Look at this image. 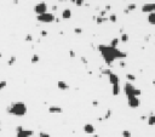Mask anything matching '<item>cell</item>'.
<instances>
[{"instance_id":"1","label":"cell","mask_w":155,"mask_h":137,"mask_svg":"<svg viewBox=\"0 0 155 137\" xmlns=\"http://www.w3.org/2000/svg\"><path fill=\"white\" fill-rule=\"evenodd\" d=\"M98 51L108 66H112L115 60H125L127 57L126 52L120 51L118 47H113L112 45H98Z\"/></svg>"},{"instance_id":"2","label":"cell","mask_w":155,"mask_h":137,"mask_svg":"<svg viewBox=\"0 0 155 137\" xmlns=\"http://www.w3.org/2000/svg\"><path fill=\"white\" fill-rule=\"evenodd\" d=\"M7 113L15 115V116H24L27 114V105L24 102L17 101V102L11 103L10 107H7Z\"/></svg>"},{"instance_id":"3","label":"cell","mask_w":155,"mask_h":137,"mask_svg":"<svg viewBox=\"0 0 155 137\" xmlns=\"http://www.w3.org/2000/svg\"><path fill=\"white\" fill-rule=\"evenodd\" d=\"M124 92L127 97L128 96H141L142 95V91L139 89H136V86L131 81H127L124 85Z\"/></svg>"},{"instance_id":"4","label":"cell","mask_w":155,"mask_h":137,"mask_svg":"<svg viewBox=\"0 0 155 137\" xmlns=\"http://www.w3.org/2000/svg\"><path fill=\"white\" fill-rule=\"evenodd\" d=\"M36 20L41 23H52L53 21H56V17L53 13L51 12H45V13H41V15H38Z\"/></svg>"},{"instance_id":"5","label":"cell","mask_w":155,"mask_h":137,"mask_svg":"<svg viewBox=\"0 0 155 137\" xmlns=\"http://www.w3.org/2000/svg\"><path fill=\"white\" fill-rule=\"evenodd\" d=\"M47 5H46V2H44V1H41V2H39V4H36L35 6H34V12L36 13V15H41V13H45V12H47Z\"/></svg>"},{"instance_id":"6","label":"cell","mask_w":155,"mask_h":137,"mask_svg":"<svg viewBox=\"0 0 155 137\" xmlns=\"http://www.w3.org/2000/svg\"><path fill=\"white\" fill-rule=\"evenodd\" d=\"M127 104L130 108H137L139 105V98L138 96H128L127 97Z\"/></svg>"},{"instance_id":"7","label":"cell","mask_w":155,"mask_h":137,"mask_svg":"<svg viewBox=\"0 0 155 137\" xmlns=\"http://www.w3.org/2000/svg\"><path fill=\"white\" fill-rule=\"evenodd\" d=\"M34 135V131L33 130H22L20 132H16V137H31Z\"/></svg>"},{"instance_id":"8","label":"cell","mask_w":155,"mask_h":137,"mask_svg":"<svg viewBox=\"0 0 155 137\" xmlns=\"http://www.w3.org/2000/svg\"><path fill=\"white\" fill-rule=\"evenodd\" d=\"M63 112V109L60 105H50L49 107V113L50 114H61Z\"/></svg>"},{"instance_id":"9","label":"cell","mask_w":155,"mask_h":137,"mask_svg":"<svg viewBox=\"0 0 155 137\" xmlns=\"http://www.w3.org/2000/svg\"><path fill=\"white\" fill-rule=\"evenodd\" d=\"M84 132L87 134V135H93L94 134V126H93L92 124H90V123L85 124L84 125Z\"/></svg>"},{"instance_id":"10","label":"cell","mask_w":155,"mask_h":137,"mask_svg":"<svg viewBox=\"0 0 155 137\" xmlns=\"http://www.w3.org/2000/svg\"><path fill=\"white\" fill-rule=\"evenodd\" d=\"M109 83L112 84V85H115V84H119V81H120V79H119V76L115 74V73H112L109 76Z\"/></svg>"},{"instance_id":"11","label":"cell","mask_w":155,"mask_h":137,"mask_svg":"<svg viewBox=\"0 0 155 137\" xmlns=\"http://www.w3.org/2000/svg\"><path fill=\"white\" fill-rule=\"evenodd\" d=\"M57 87H58L60 90H62V91L69 90V85H68L65 81H63V80H58V81H57Z\"/></svg>"},{"instance_id":"12","label":"cell","mask_w":155,"mask_h":137,"mask_svg":"<svg viewBox=\"0 0 155 137\" xmlns=\"http://www.w3.org/2000/svg\"><path fill=\"white\" fill-rule=\"evenodd\" d=\"M70 17H72V10L68 9V7L64 9V10L62 11V18L63 20H69Z\"/></svg>"},{"instance_id":"13","label":"cell","mask_w":155,"mask_h":137,"mask_svg":"<svg viewBox=\"0 0 155 137\" xmlns=\"http://www.w3.org/2000/svg\"><path fill=\"white\" fill-rule=\"evenodd\" d=\"M97 22V24H102L107 21H109V17H105V16H98V17H93Z\"/></svg>"},{"instance_id":"14","label":"cell","mask_w":155,"mask_h":137,"mask_svg":"<svg viewBox=\"0 0 155 137\" xmlns=\"http://www.w3.org/2000/svg\"><path fill=\"white\" fill-rule=\"evenodd\" d=\"M120 91H121V89H120L119 84H115V85L112 86V94H113V96H118L120 94Z\"/></svg>"},{"instance_id":"15","label":"cell","mask_w":155,"mask_h":137,"mask_svg":"<svg viewBox=\"0 0 155 137\" xmlns=\"http://www.w3.org/2000/svg\"><path fill=\"white\" fill-rule=\"evenodd\" d=\"M147 20H148V23H149V24L155 26V12H150V13H148Z\"/></svg>"},{"instance_id":"16","label":"cell","mask_w":155,"mask_h":137,"mask_svg":"<svg viewBox=\"0 0 155 137\" xmlns=\"http://www.w3.org/2000/svg\"><path fill=\"white\" fill-rule=\"evenodd\" d=\"M136 7H137V5H136L134 2L128 4V5H127V7L124 10V12H125V13H128V12H131V11H134V10H136Z\"/></svg>"},{"instance_id":"17","label":"cell","mask_w":155,"mask_h":137,"mask_svg":"<svg viewBox=\"0 0 155 137\" xmlns=\"http://www.w3.org/2000/svg\"><path fill=\"white\" fill-rule=\"evenodd\" d=\"M148 125H150V126L155 125V114H152L148 116Z\"/></svg>"},{"instance_id":"18","label":"cell","mask_w":155,"mask_h":137,"mask_svg":"<svg viewBox=\"0 0 155 137\" xmlns=\"http://www.w3.org/2000/svg\"><path fill=\"white\" fill-rule=\"evenodd\" d=\"M120 41H121V40H120L119 38H114V39H112V41H110L109 45H112L113 47H118V45H119Z\"/></svg>"},{"instance_id":"19","label":"cell","mask_w":155,"mask_h":137,"mask_svg":"<svg viewBox=\"0 0 155 137\" xmlns=\"http://www.w3.org/2000/svg\"><path fill=\"white\" fill-rule=\"evenodd\" d=\"M101 72H102V75H107V76H109L113 73L110 68H101Z\"/></svg>"},{"instance_id":"20","label":"cell","mask_w":155,"mask_h":137,"mask_svg":"<svg viewBox=\"0 0 155 137\" xmlns=\"http://www.w3.org/2000/svg\"><path fill=\"white\" fill-rule=\"evenodd\" d=\"M16 61H17V58H16V56H11L10 57V60L7 61V64L11 67V66H13L15 63H16Z\"/></svg>"},{"instance_id":"21","label":"cell","mask_w":155,"mask_h":137,"mask_svg":"<svg viewBox=\"0 0 155 137\" xmlns=\"http://www.w3.org/2000/svg\"><path fill=\"white\" fill-rule=\"evenodd\" d=\"M40 61V57H39V55H33V57H31V62L33 63V64H35V63H38Z\"/></svg>"},{"instance_id":"22","label":"cell","mask_w":155,"mask_h":137,"mask_svg":"<svg viewBox=\"0 0 155 137\" xmlns=\"http://www.w3.org/2000/svg\"><path fill=\"white\" fill-rule=\"evenodd\" d=\"M126 79H127L128 81H131V83H132V81H134V80H136V76H134L133 74H131V73H127V74H126Z\"/></svg>"},{"instance_id":"23","label":"cell","mask_w":155,"mask_h":137,"mask_svg":"<svg viewBox=\"0 0 155 137\" xmlns=\"http://www.w3.org/2000/svg\"><path fill=\"white\" fill-rule=\"evenodd\" d=\"M120 40H121V42H127V41H128V34L123 33V34H121V38H120Z\"/></svg>"},{"instance_id":"24","label":"cell","mask_w":155,"mask_h":137,"mask_svg":"<svg viewBox=\"0 0 155 137\" xmlns=\"http://www.w3.org/2000/svg\"><path fill=\"white\" fill-rule=\"evenodd\" d=\"M6 85H7V81H6V80H1V81H0V91L4 90V89L6 87Z\"/></svg>"},{"instance_id":"25","label":"cell","mask_w":155,"mask_h":137,"mask_svg":"<svg viewBox=\"0 0 155 137\" xmlns=\"http://www.w3.org/2000/svg\"><path fill=\"white\" fill-rule=\"evenodd\" d=\"M112 113H113V112H112V109H108V110H107V113H105V115H104V119H109V118L112 116Z\"/></svg>"},{"instance_id":"26","label":"cell","mask_w":155,"mask_h":137,"mask_svg":"<svg viewBox=\"0 0 155 137\" xmlns=\"http://www.w3.org/2000/svg\"><path fill=\"white\" fill-rule=\"evenodd\" d=\"M123 137H131V131L124 130V131H123Z\"/></svg>"},{"instance_id":"27","label":"cell","mask_w":155,"mask_h":137,"mask_svg":"<svg viewBox=\"0 0 155 137\" xmlns=\"http://www.w3.org/2000/svg\"><path fill=\"white\" fill-rule=\"evenodd\" d=\"M109 21L113 22V23H115L116 22V15H110L109 16Z\"/></svg>"},{"instance_id":"28","label":"cell","mask_w":155,"mask_h":137,"mask_svg":"<svg viewBox=\"0 0 155 137\" xmlns=\"http://www.w3.org/2000/svg\"><path fill=\"white\" fill-rule=\"evenodd\" d=\"M38 137H51V136H50L47 132H44V131H41V132H39Z\"/></svg>"},{"instance_id":"29","label":"cell","mask_w":155,"mask_h":137,"mask_svg":"<svg viewBox=\"0 0 155 137\" xmlns=\"http://www.w3.org/2000/svg\"><path fill=\"white\" fill-rule=\"evenodd\" d=\"M31 40H33L31 34H27V35H26V41H31Z\"/></svg>"},{"instance_id":"30","label":"cell","mask_w":155,"mask_h":137,"mask_svg":"<svg viewBox=\"0 0 155 137\" xmlns=\"http://www.w3.org/2000/svg\"><path fill=\"white\" fill-rule=\"evenodd\" d=\"M74 33H76V34H81V33H83V29H81V28H75V29H74Z\"/></svg>"},{"instance_id":"31","label":"cell","mask_w":155,"mask_h":137,"mask_svg":"<svg viewBox=\"0 0 155 137\" xmlns=\"http://www.w3.org/2000/svg\"><path fill=\"white\" fill-rule=\"evenodd\" d=\"M75 4H76L78 6H83V4H84V0H75Z\"/></svg>"},{"instance_id":"32","label":"cell","mask_w":155,"mask_h":137,"mask_svg":"<svg viewBox=\"0 0 155 137\" xmlns=\"http://www.w3.org/2000/svg\"><path fill=\"white\" fill-rule=\"evenodd\" d=\"M69 56H70V58H74V57H75V52H74L73 50H70V51H69Z\"/></svg>"},{"instance_id":"33","label":"cell","mask_w":155,"mask_h":137,"mask_svg":"<svg viewBox=\"0 0 155 137\" xmlns=\"http://www.w3.org/2000/svg\"><path fill=\"white\" fill-rule=\"evenodd\" d=\"M23 130V126L22 125H18L17 127H16V132H20V131H22Z\"/></svg>"},{"instance_id":"34","label":"cell","mask_w":155,"mask_h":137,"mask_svg":"<svg viewBox=\"0 0 155 137\" xmlns=\"http://www.w3.org/2000/svg\"><path fill=\"white\" fill-rule=\"evenodd\" d=\"M81 62H83L84 64H87V60H86L85 57H81Z\"/></svg>"},{"instance_id":"35","label":"cell","mask_w":155,"mask_h":137,"mask_svg":"<svg viewBox=\"0 0 155 137\" xmlns=\"http://www.w3.org/2000/svg\"><path fill=\"white\" fill-rule=\"evenodd\" d=\"M98 104H99V103H98V101H93V102H92V105H93V107H97Z\"/></svg>"},{"instance_id":"36","label":"cell","mask_w":155,"mask_h":137,"mask_svg":"<svg viewBox=\"0 0 155 137\" xmlns=\"http://www.w3.org/2000/svg\"><path fill=\"white\" fill-rule=\"evenodd\" d=\"M125 66H126V63H125L124 61H120V67H123V68H124Z\"/></svg>"},{"instance_id":"37","label":"cell","mask_w":155,"mask_h":137,"mask_svg":"<svg viewBox=\"0 0 155 137\" xmlns=\"http://www.w3.org/2000/svg\"><path fill=\"white\" fill-rule=\"evenodd\" d=\"M41 35H42V36H46V35H47V32H46V31H41Z\"/></svg>"},{"instance_id":"38","label":"cell","mask_w":155,"mask_h":137,"mask_svg":"<svg viewBox=\"0 0 155 137\" xmlns=\"http://www.w3.org/2000/svg\"><path fill=\"white\" fill-rule=\"evenodd\" d=\"M105 10L109 11V10H110V5H107V6H105Z\"/></svg>"},{"instance_id":"39","label":"cell","mask_w":155,"mask_h":137,"mask_svg":"<svg viewBox=\"0 0 155 137\" xmlns=\"http://www.w3.org/2000/svg\"><path fill=\"white\" fill-rule=\"evenodd\" d=\"M91 137H99V136H98V135H94V134H93V135H91Z\"/></svg>"},{"instance_id":"40","label":"cell","mask_w":155,"mask_h":137,"mask_svg":"<svg viewBox=\"0 0 155 137\" xmlns=\"http://www.w3.org/2000/svg\"><path fill=\"white\" fill-rule=\"evenodd\" d=\"M153 85H154V86H155V79H154V80H153Z\"/></svg>"},{"instance_id":"41","label":"cell","mask_w":155,"mask_h":137,"mask_svg":"<svg viewBox=\"0 0 155 137\" xmlns=\"http://www.w3.org/2000/svg\"><path fill=\"white\" fill-rule=\"evenodd\" d=\"M61 1H67V0H61Z\"/></svg>"},{"instance_id":"42","label":"cell","mask_w":155,"mask_h":137,"mask_svg":"<svg viewBox=\"0 0 155 137\" xmlns=\"http://www.w3.org/2000/svg\"><path fill=\"white\" fill-rule=\"evenodd\" d=\"M0 132H1V127H0Z\"/></svg>"},{"instance_id":"43","label":"cell","mask_w":155,"mask_h":137,"mask_svg":"<svg viewBox=\"0 0 155 137\" xmlns=\"http://www.w3.org/2000/svg\"><path fill=\"white\" fill-rule=\"evenodd\" d=\"M0 125H1V124H0Z\"/></svg>"}]
</instances>
